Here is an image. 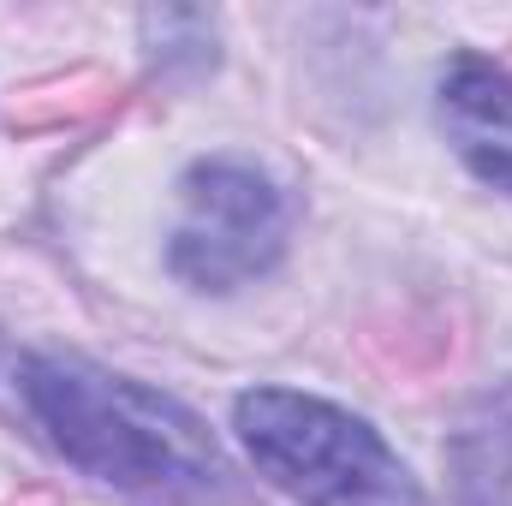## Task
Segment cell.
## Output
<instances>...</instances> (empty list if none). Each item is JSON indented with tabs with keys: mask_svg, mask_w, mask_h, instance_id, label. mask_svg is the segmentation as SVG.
<instances>
[{
	"mask_svg": "<svg viewBox=\"0 0 512 506\" xmlns=\"http://www.w3.org/2000/svg\"><path fill=\"white\" fill-rule=\"evenodd\" d=\"M441 126L459 161L512 197V78L495 60L459 54L441 72Z\"/></svg>",
	"mask_w": 512,
	"mask_h": 506,
	"instance_id": "4",
	"label": "cell"
},
{
	"mask_svg": "<svg viewBox=\"0 0 512 506\" xmlns=\"http://www.w3.org/2000/svg\"><path fill=\"white\" fill-rule=\"evenodd\" d=\"M233 429L256 477L298 506H429L423 483L382 435L316 393L251 387L233 399Z\"/></svg>",
	"mask_w": 512,
	"mask_h": 506,
	"instance_id": "2",
	"label": "cell"
},
{
	"mask_svg": "<svg viewBox=\"0 0 512 506\" xmlns=\"http://www.w3.org/2000/svg\"><path fill=\"white\" fill-rule=\"evenodd\" d=\"M0 399L54 459L108 489L197 501L227 483V459L191 405L84 358L18 352L0 364Z\"/></svg>",
	"mask_w": 512,
	"mask_h": 506,
	"instance_id": "1",
	"label": "cell"
},
{
	"mask_svg": "<svg viewBox=\"0 0 512 506\" xmlns=\"http://www.w3.org/2000/svg\"><path fill=\"white\" fill-rule=\"evenodd\" d=\"M453 506H512V376L495 381L453 429Z\"/></svg>",
	"mask_w": 512,
	"mask_h": 506,
	"instance_id": "5",
	"label": "cell"
},
{
	"mask_svg": "<svg viewBox=\"0 0 512 506\" xmlns=\"http://www.w3.org/2000/svg\"><path fill=\"white\" fill-rule=\"evenodd\" d=\"M286 233H292L286 191L251 161L215 155L179 179L167 268L197 292H239L286 256Z\"/></svg>",
	"mask_w": 512,
	"mask_h": 506,
	"instance_id": "3",
	"label": "cell"
}]
</instances>
